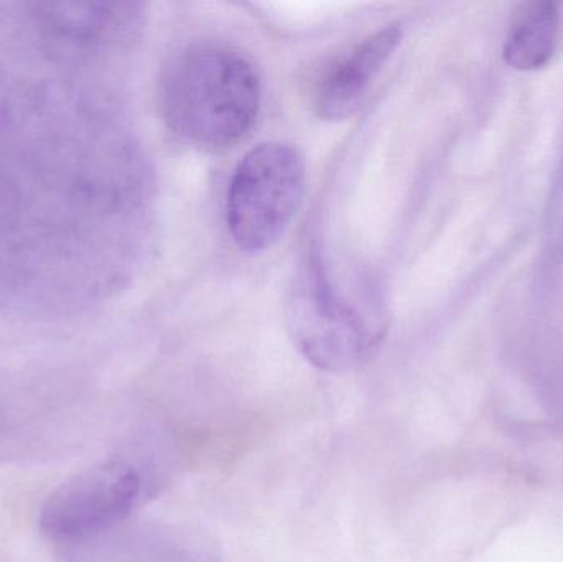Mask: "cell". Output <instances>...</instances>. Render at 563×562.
Masks as SVG:
<instances>
[{
	"label": "cell",
	"instance_id": "obj_6",
	"mask_svg": "<svg viewBox=\"0 0 563 562\" xmlns=\"http://www.w3.org/2000/svg\"><path fill=\"white\" fill-rule=\"evenodd\" d=\"M559 30L561 15L555 3L532 2L522 7L506 40V62L518 69L548 65L558 48Z\"/></svg>",
	"mask_w": 563,
	"mask_h": 562
},
{
	"label": "cell",
	"instance_id": "obj_2",
	"mask_svg": "<svg viewBox=\"0 0 563 562\" xmlns=\"http://www.w3.org/2000/svg\"><path fill=\"white\" fill-rule=\"evenodd\" d=\"M287 326L305 360L331 373L351 372L369 362L386 335L383 312L373 299L333 280L318 257H311L295 277Z\"/></svg>",
	"mask_w": 563,
	"mask_h": 562
},
{
	"label": "cell",
	"instance_id": "obj_4",
	"mask_svg": "<svg viewBox=\"0 0 563 562\" xmlns=\"http://www.w3.org/2000/svg\"><path fill=\"white\" fill-rule=\"evenodd\" d=\"M141 491V475L132 465L106 462L53 492L40 515V527L59 540L98 533L124 520Z\"/></svg>",
	"mask_w": 563,
	"mask_h": 562
},
{
	"label": "cell",
	"instance_id": "obj_3",
	"mask_svg": "<svg viewBox=\"0 0 563 562\" xmlns=\"http://www.w3.org/2000/svg\"><path fill=\"white\" fill-rule=\"evenodd\" d=\"M305 164L288 142H264L244 155L228 188V230L238 247L260 253L284 236L300 208Z\"/></svg>",
	"mask_w": 563,
	"mask_h": 562
},
{
	"label": "cell",
	"instance_id": "obj_1",
	"mask_svg": "<svg viewBox=\"0 0 563 562\" xmlns=\"http://www.w3.org/2000/svg\"><path fill=\"white\" fill-rule=\"evenodd\" d=\"M162 109L175 134L208 152L240 144L256 124L263 82L256 65L224 43L181 49L162 79Z\"/></svg>",
	"mask_w": 563,
	"mask_h": 562
},
{
	"label": "cell",
	"instance_id": "obj_5",
	"mask_svg": "<svg viewBox=\"0 0 563 562\" xmlns=\"http://www.w3.org/2000/svg\"><path fill=\"white\" fill-rule=\"evenodd\" d=\"M402 40L397 25L371 33L324 71L314 91V109L327 121L350 118Z\"/></svg>",
	"mask_w": 563,
	"mask_h": 562
}]
</instances>
